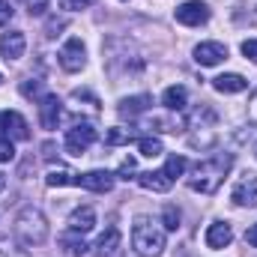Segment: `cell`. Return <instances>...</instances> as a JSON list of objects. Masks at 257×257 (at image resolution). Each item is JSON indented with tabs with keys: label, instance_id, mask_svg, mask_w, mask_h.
I'll use <instances>...</instances> for the list:
<instances>
[{
	"label": "cell",
	"instance_id": "obj_1",
	"mask_svg": "<svg viewBox=\"0 0 257 257\" xmlns=\"http://www.w3.org/2000/svg\"><path fill=\"white\" fill-rule=\"evenodd\" d=\"M233 168V156L230 153H215L203 162H197L189 174V189L192 192H200V194H215L221 189L224 177L230 174Z\"/></svg>",
	"mask_w": 257,
	"mask_h": 257
},
{
	"label": "cell",
	"instance_id": "obj_2",
	"mask_svg": "<svg viewBox=\"0 0 257 257\" xmlns=\"http://www.w3.org/2000/svg\"><path fill=\"white\" fill-rule=\"evenodd\" d=\"M15 239L24 245V248H36L48 239V218L42 215V209L36 206H24L15 218V227H12Z\"/></svg>",
	"mask_w": 257,
	"mask_h": 257
},
{
	"label": "cell",
	"instance_id": "obj_3",
	"mask_svg": "<svg viewBox=\"0 0 257 257\" xmlns=\"http://www.w3.org/2000/svg\"><path fill=\"white\" fill-rule=\"evenodd\" d=\"M165 227H159L156 221L150 218H135V227H132V248L141 257H162L165 251Z\"/></svg>",
	"mask_w": 257,
	"mask_h": 257
},
{
	"label": "cell",
	"instance_id": "obj_4",
	"mask_svg": "<svg viewBox=\"0 0 257 257\" xmlns=\"http://www.w3.org/2000/svg\"><path fill=\"white\" fill-rule=\"evenodd\" d=\"M93 144H96V128L90 126V123L72 126L69 132H66V153H72V156H81V153H87Z\"/></svg>",
	"mask_w": 257,
	"mask_h": 257
},
{
	"label": "cell",
	"instance_id": "obj_5",
	"mask_svg": "<svg viewBox=\"0 0 257 257\" xmlns=\"http://www.w3.org/2000/svg\"><path fill=\"white\" fill-rule=\"evenodd\" d=\"M174 18H177L180 24H186V27H200V24L209 21V6H206L203 0H186V3L177 6Z\"/></svg>",
	"mask_w": 257,
	"mask_h": 257
},
{
	"label": "cell",
	"instance_id": "obj_6",
	"mask_svg": "<svg viewBox=\"0 0 257 257\" xmlns=\"http://www.w3.org/2000/svg\"><path fill=\"white\" fill-rule=\"evenodd\" d=\"M60 66H63L66 72H81L84 66H87V48H84V42L81 39H66L63 48H60Z\"/></svg>",
	"mask_w": 257,
	"mask_h": 257
},
{
	"label": "cell",
	"instance_id": "obj_7",
	"mask_svg": "<svg viewBox=\"0 0 257 257\" xmlns=\"http://www.w3.org/2000/svg\"><path fill=\"white\" fill-rule=\"evenodd\" d=\"M0 138L9 141H27L30 138V126L18 111H0Z\"/></svg>",
	"mask_w": 257,
	"mask_h": 257
},
{
	"label": "cell",
	"instance_id": "obj_8",
	"mask_svg": "<svg viewBox=\"0 0 257 257\" xmlns=\"http://www.w3.org/2000/svg\"><path fill=\"white\" fill-rule=\"evenodd\" d=\"M230 200L236 206H257V174H242L230 189Z\"/></svg>",
	"mask_w": 257,
	"mask_h": 257
},
{
	"label": "cell",
	"instance_id": "obj_9",
	"mask_svg": "<svg viewBox=\"0 0 257 257\" xmlns=\"http://www.w3.org/2000/svg\"><path fill=\"white\" fill-rule=\"evenodd\" d=\"M60 117H63V102L57 96L45 93L39 99V123H42V128H57Z\"/></svg>",
	"mask_w": 257,
	"mask_h": 257
},
{
	"label": "cell",
	"instance_id": "obj_10",
	"mask_svg": "<svg viewBox=\"0 0 257 257\" xmlns=\"http://www.w3.org/2000/svg\"><path fill=\"white\" fill-rule=\"evenodd\" d=\"M114 180H117V174H108V171H90V174H78V186L81 189H87V192H111L114 189Z\"/></svg>",
	"mask_w": 257,
	"mask_h": 257
},
{
	"label": "cell",
	"instance_id": "obj_11",
	"mask_svg": "<svg viewBox=\"0 0 257 257\" xmlns=\"http://www.w3.org/2000/svg\"><path fill=\"white\" fill-rule=\"evenodd\" d=\"M194 60L200 66H218L227 60V45L221 42H200L194 45Z\"/></svg>",
	"mask_w": 257,
	"mask_h": 257
},
{
	"label": "cell",
	"instance_id": "obj_12",
	"mask_svg": "<svg viewBox=\"0 0 257 257\" xmlns=\"http://www.w3.org/2000/svg\"><path fill=\"white\" fill-rule=\"evenodd\" d=\"M203 239H206V245H209V248L221 251V248H227V245L233 242V227H230L227 221H212V224L206 227Z\"/></svg>",
	"mask_w": 257,
	"mask_h": 257
},
{
	"label": "cell",
	"instance_id": "obj_13",
	"mask_svg": "<svg viewBox=\"0 0 257 257\" xmlns=\"http://www.w3.org/2000/svg\"><path fill=\"white\" fill-rule=\"evenodd\" d=\"M24 51H27V39H24L21 30H9V33H3V39H0V54H3L6 60H21Z\"/></svg>",
	"mask_w": 257,
	"mask_h": 257
},
{
	"label": "cell",
	"instance_id": "obj_14",
	"mask_svg": "<svg viewBox=\"0 0 257 257\" xmlns=\"http://www.w3.org/2000/svg\"><path fill=\"white\" fill-rule=\"evenodd\" d=\"M96 227V209L93 206H78L72 215H69V230L75 233H90Z\"/></svg>",
	"mask_w": 257,
	"mask_h": 257
},
{
	"label": "cell",
	"instance_id": "obj_15",
	"mask_svg": "<svg viewBox=\"0 0 257 257\" xmlns=\"http://www.w3.org/2000/svg\"><path fill=\"white\" fill-rule=\"evenodd\" d=\"M150 105H153V99L141 93V96H128V99H120L117 111H120V117H128V120H135V117L147 114V111H150Z\"/></svg>",
	"mask_w": 257,
	"mask_h": 257
},
{
	"label": "cell",
	"instance_id": "obj_16",
	"mask_svg": "<svg viewBox=\"0 0 257 257\" xmlns=\"http://www.w3.org/2000/svg\"><path fill=\"white\" fill-rule=\"evenodd\" d=\"M138 183L147 189V192H171V186H174V180L165 174V171H144V174H138Z\"/></svg>",
	"mask_w": 257,
	"mask_h": 257
},
{
	"label": "cell",
	"instance_id": "obj_17",
	"mask_svg": "<svg viewBox=\"0 0 257 257\" xmlns=\"http://www.w3.org/2000/svg\"><path fill=\"white\" fill-rule=\"evenodd\" d=\"M162 105H165L168 111H186V105H189V90H186L183 84H171V87L162 93Z\"/></svg>",
	"mask_w": 257,
	"mask_h": 257
},
{
	"label": "cell",
	"instance_id": "obj_18",
	"mask_svg": "<svg viewBox=\"0 0 257 257\" xmlns=\"http://www.w3.org/2000/svg\"><path fill=\"white\" fill-rule=\"evenodd\" d=\"M212 87L218 90V93H242V90H248V81L242 78V75H236V72H227V75H218V78H212Z\"/></svg>",
	"mask_w": 257,
	"mask_h": 257
},
{
	"label": "cell",
	"instance_id": "obj_19",
	"mask_svg": "<svg viewBox=\"0 0 257 257\" xmlns=\"http://www.w3.org/2000/svg\"><path fill=\"white\" fill-rule=\"evenodd\" d=\"M60 245L66 248V254H72V257H84L87 251H90V245H87L84 233H75V230L60 233Z\"/></svg>",
	"mask_w": 257,
	"mask_h": 257
},
{
	"label": "cell",
	"instance_id": "obj_20",
	"mask_svg": "<svg viewBox=\"0 0 257 257\" xmlns=\"http://www.w3.org/2000/svg\"><path fill=\"white\" fill-rule=\"evenodd\" d=\"M102 254H114L117 248H120V230L117 227H108L102 236H99V245H96Z\"/></svg>",
	"mask_w": 257,
	"mask_h": 257
},
{
	"label": "cell",
	"instance_id": "obj_21",
	"mask_svg": "<svg viewBox=\"0 0 257 257\" xmlns=\"http://www.w3.org/2000/svg\"><path fill=\"white\" fill-rule=\"evenodd\" d=\"M45 183H48L51 189H57V186H78V174H72V171H66V168H57V171H51V174L45 177Z\"/></svg>",
	"mask_w": 257,
	"mask_h": 257
},
{
	"label": "cell",
	"instance_id": "obj_22",
	"mask_svg": "<svg viewBox=\"0 0 257 257\" xmlns=\"http://www.w3.org/2000/svg\"><path fill=\"white\" fill-rule=\"evenodd\" d=\"M132 141H135L132 128H123V126L108 128V135H105V144H111V147H123V144H132Z\"/></svg>",
	"mask_w": 257,
	"mask_h": 257
},
{
	"label": "cell",
	"instance_id": "obj_23",
	"mask_svg": "<svg viewBox=\"0 0 257 257\" xmlns=\"http://www.w3.org/2000/svg\"><path fill=\"white\" fill-rule=\"evenodd\" d=\"M171 180H177V177H183L186 171H189V162H186V156H171L168 162H165V168H162Z\"/></svg>",
	"mask_w": 257,
	"mask_h": 257
},
{
	"label": "cell",
	"instance_id": "obj_24",
	"mask_svg": "<svg viewBox=\"0 0 257 257\" xmlns=\"http://www.w3.org/2000/svg\"><path fill=\"white\" fill-rule=\"evenodd\" d=\"M138 150H141V156H147V159H156V156L165 153L159 138H138Z\"/></svg>",
	"mask_w": 257,
	"mask_h": 257
},
{
	"label": "cell",
	"instance_id": "obj_25",
	"mask_svg": "<svg viewBox=\"0 0 257 257\" xmlns=\"http://www.w3.org/2000/svg\"><path fill=\"white\" fill-rule=\"evenodd\" d=\"M162 224H165V230H180V209L174 203H168L162 209Z\"/></svg>",
	"mask_w": 257,
	"mask_h": 257
},
{
	"label": "cell",
	"instance_id": "obj_26",
	"mask_svg": "<svg viewBox=\"0 0 257 257\" xmlns=\"http://www.w3.org/2000/svg\"><path fill=\"white\" fill-rule=\"evenodd\" d=\"M21 93H24L27 99H33V96L42 99V81H24V84H21Z\"/></svg>",
	"mask_w": 257,
	"mask_h": 257
},
{
	"label": "cell",
	"instance_id": "obj_27",
	"mask_svg": "<svg viewBox=\"0 0 257 257\" xmlns=\"http://www.w3.org/2000/svg\"><path fill=\"white\" fill-rule=\"evenodd\" d=\"M15 159V147L9 138H0V162H12Z\"/></svg>",
	"mask_w": 257,
	"mask_h": 257
},
{
	"label": "cell",
	"instance_id": "obj_28",
	"mask_svg": "<svg viewBox=\"0 0 257 257\" xmlns=\"http://www.w3.org/2000/svg\"><path fill=\"white\" fill-rule=\"evenodd\" d=\"M93 0H60V9H66V12H78V9H87Z\"/></svg>",
	"mask_w": 257,
	"mask_h": 257
},
{
	"label": "cell",
	"instance_id": "obj_29",
	"mask_svg": "<svg viewBox=\"0 0 257 257\" xmlns=\"http://www.w3.org/2000/svg\"><path fill=\"white\" fill-rule=\"evenodd\" d=\"M24 3H27L30 15H45V9H48V0H24Z\"/></svg>",
	"mask_w": 257,
	"mask_h": 257
},
{
	"label": "cell",
	"instance_id": "obj_30",
	"mask_svg": "<svg viewBox=\"0 0 257 257\" xmlns=\"http://www.w3.org/2000/svg\"><path fill=\"white\" fill-rule=\"evenodd\" d=\"M242 54H245V60L257 63V39H245L242 42Z\"/></svg>",
	"mask_w": 257,
	"mask_h": 257
},
{
	"label": "cell",
	"instance_id": "obj_31",
	"mask_svg": "<svg viewBox=\"0 0 257 257\" xmlns=\"http://www.w3.org/2000/svg\"><path fill=\"white\" fill-rule=\"evenodd\" d=\"M0 257H24L15 251V245L9 242V236H0Z\"/></svg>",
	"mask_w": 257,
	"mask_h": 257
},
{
	"label": "cell",
	"instance_id": "obj_32",
	"mask_svg": "<svg viewBox=\"0 0 257 257\" xmlns=\"http://www.w3.org/2000/svg\"><path fill=\"white\" fill-rule=\"evenodd\" d=\"M12 12H15V9H12V6H9L6 0H0V27H3V24H9V18H12Z\"/></svg>",
	"mask_w": 257,
	"mask_h": 257
},
{
	"label": "cell",
	"instance_id": "obj_33",
	"mask_svg": "<svg viewBox=\"0 0 257 257\" xmlns=\"http://www.w3.org/2000/svg\"><path fill=\"white\" fill-rule=\"evenodd\" d=\"M128 174H135V159H126V162L120 165V174H117V177H123V180H128Z\"/></svg>",
	"mask_w": 257,
	"mask_h": 257
},
{
	"label": "cell",
	"instance_id": "obj_34",
	"mask_svg": "<svg viewBox=\"0 0 257 257\" xmlns=\"http://www.w3.org/2000/svg\"><path fill=\"white\" fill-rule=\"evenodd\" d=\"M245 242H248V245H254V248H257V224H251V227L245 230Z\"/></svg>",
	"mask_w": 257,
	"mask_h": 257
},
{
	"label": "cell",
	"instance_id": "obj_35",
	"mask_svg": "<svg viewBox=\"0 0 257 257\" xmlns=\"http://www.w3.org/2000/svg\"><path fill=\"white\" fill-rule=\"evenodd\" d=\"M248 111H251V117L257 120V90H254V96H251V105H248Z\"/></svg>",
	"mask_w": 257,
	"mask_h": 257
},
{
	"label": "cell",
	"instance_id": "obj_36",
	"mask_svg": "<svg viewBox=\"0 0 257 257\" xmlns=\"http://www.w3.org/2000/svg\"><path fill=\"white\" fill-rule=\"evenodd\" d=\"M3 189H6V177L0 174V192H3Z\"/></svg>",
	"mask_w": 257,
	"mask_h": 257
},
{
	"label": "cell",
	"instance_id": "obj_37",
	"mask_svg": "<svg viewBox=\"0 0 257 257\" xmlns=\"http://www.w3.org/2000/svg\"><path fill=\"white\" fill-rule=\"evenodd\" d=\"M254 156H257V144H254Z\"/></svg>",
	"mask_w": 257,
	"mask_h": 257
},
{
	"label": "cell",
	"instance_id": "obj_38",
	"mask_svg": "<svg viewBox=\"0 0 257 257\" xmlns=\"http://www.w3.org/2000/svg\"><path fill=\"white\" fill-rule=\"evenodd\" d=\"M0 81H3V78H0Z\"/></svg>",
	"mask_w": 257,
	"mask_h": 257
}]
</instances>
